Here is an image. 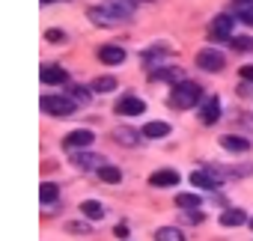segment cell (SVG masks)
Returning <instances> with one entry per match:
<instances>
[{"label": "cell", "mask_w": 253, "mask_h": 241, "mask_svg": "<svg viewBox=\"0 0 253 241\" xmlns=\"http://www.w3.org/2000/svg\"><path fill=\"white\" fill-rule=\"evenodd\" d=\"M179 75H182L179 69H158V72H155V78H158V80H173V83H182V78H179Z\"/></svg>", "instance_id": "484cf974"}, {"label": "cell", "mask_w": 253, "mask_h": 241, "mask_svg": "<svg viewBox=\"0 0 253 241\" xmlns=\"http://www.w3.org/2000/svg\"><path fill=\"white\" fill-rule=\"evenodd\" d=\"M203 217H206V214H203L200 208H191V211H185V214H182V220H185V223H203Z\"/></svg>", "instance_id": "83f0119b"}, {"label": "cell", "mask_w": 253, "mask_h": 241, "mask_svg": "<svg viewBox=\"0 0 253 241\" xmlns=\"http://www.w3.org/2000/svg\"><path fill=\"white\" fill-rule=\"evenodd\" d=\"M69 229H72V232H86V226H84V223H69Z\"/></svg>", "instance_id": "1f68e13d"}, {"label": "cell", "mask_w": 253, "mask_h": 241, "mask_svg": "<svg viewBox=\"0 0 253 241\" xmlns=\"http://www.w3.org/2000/svg\"><path fill=\"white\" fill-rule=\"evenodd\" d=\"M57 194H60V191H57V185H51V182H45V185L39 188V197H42L45 205H48V202H57Z\"/></svg>", "instance_id": "cb8c5ba5"}, {"label": "cell", "mask_w": 253, "mask_h": 241, "mask_svg": "<svg viewBox=\"0 0 253 241\" xmlns=\"http://www.w3.org/2000/svg\"><path fill=\"white\" fill-rule=\"evenodd\" d=\"M155 241H185V235H182V229H176V226H161V229L155 232Z\"/></svg>", "instance_id": "ffe728a7"}, {"label": "cell", "mask_w": 253, "mask_h": 241, "mask_svg": "<svg viewBox=\"0 0 253 241\" xmlns=\"http://www.w3.org/2000/svg\"><path fill=\"white\" fill-rule=\"evenodd\" d=\"M250 229H253V217H250Z\"/></svg>", "instance_id": "d590c367"}, {"label": "cell", "mask_w": 253, "mask_h": 241, "mask_svg": "<svg viewBox=\"0 0 253 241\" xmlns=\"http://www.w3.org/2000/svg\"><path fill=\"white\" fill-rule=\"evenodd\" d=\"M235 15H238L244 24H250V27H253V6H238V9H235Z\"/></svg>", "instance_id": "f1b7e54d"}, {"label": "cell", "mask_w": 253, "mask_h": 241, "mask_svg": "<svg viewBox=\"0 0 253 241\" xmlns=\"http://www.w3.org/2000/svg\"><path fill=\"white\" fill-rule=\"evenodd\" d=\"M197 101H200V83H194V80H182V83H176L173 92H170V104L179 107V110H188V107H194Z\"/></svg>", "instance_id": "6da1fadb"}, {"label": "cell", "mask_w": 253, "mask_h": 241, "mask_svg": "<svg viewBox=\"0 0 253 241\" xmlns=\"http://www.w3.org/2000/svg\"><path fill=\"white\" fill-rule=\"evenodd\" d=\"M170 134V122H146L143 125V137H167Z\"/></svg>", "instance_id": "ac0fdd59"}, {"label": "cell", "mask_w": 253, "mask_h": 241, "mask_svg": "<svg viewBox=\"0 0 253 241\" xmlns=\"http://www.w3.org/2000/svg\"><path fill=\"white\" fill-rule=\"evenodd\" d=\"M60 39H63V33H57V30H54V33H48V42H60Z\"/></svg>", "instance_id": "d6a6232c"}, {"label": "cell", "mask_w": 253, "mask_h": 241, "mask_svg": "<svg viewBox=\"0 0 253 241\" xmlns=\"http://www.w3.org/2000/svg\"><path fill=\"white\" fill-rule=\"evenodd\" d=\"M209 39L211 42H229L232 39V18L229 15H217L209 27Z\"/></svg>", "instance_id": "3957f363"}, {"label": "cell", "mask_w": 253, "mask_h": 241, "mask_svg": "<svg viewBox=\"0 0 253 241\" xmlns=\"http://www.w3.org/2000/svg\"><path fill=\"white\" fill-rule=\"evenodd\" d=\"M176 205L191 211V208H197V205H200V194H179V197H176Z\"/></svg>", "instance_id": "7402d4cb"}, {"label": "cell", "mask_w": 253, "mask_h": 241, "mask_svg": "<svg viewBox=\"0 0 253 241\" xmlns=\"http://www.w3.org/2000/svg\"><path fill=\"white\" fill-rule=\"evenodd\" d=\"M217 116H220V101H217V95H211V98L203 101V113H200V119H203V125H214V122H217Z\"/></svg>", "instance_id": "9c48e42d"}, {"label": "cell", "mask_w": 253, "mask_h": 241, "mask_svg": "<svg viewBox=\"0 0 253 241\" xmlns=\"http://www.w3.org/2000/svg\"><path fill=\"white\" fill-rule=\"evenodd\" d=\"M98 179H101V182H107V185H116V182H122V170H116V167L104 164V167L98 170Z\"/></svg>", "instance_id": "44dd1931"}, {"label": "cell", "mask_w": 253, "mask_h": 241, "mask_svg": "<svg viewBox=\"0 0 253 241\" xmlns=\"http://www.w3.org/2000/svg\"><path fill=\"white\" fill-rule=\"evenodd\" d=\"M113 137H116L119 143H128V146H137V140H140L131 128H116V131H113Z\"/></svg>", "instance_id": "603a6c76"}, {"label": "cell", "mask_w": 253, "mask_h": 241, "mask_svg": "<svg viewBox=\"0 0 253 241\" xmlns=\"http://www.w3.org/2000/svg\"><path fill=\"white\" fill-rule=\"evenodd\" d=\"M81 214L89 217V220H101V217H104V208H101V202H95V200H84V202H81Z\"/></svg>", "instance_id": "e0dca14e"}, {"label": "cell", "mask_w": 253, "mask_h": 241, "mask_svg": "<svg viewBox=\"0 0 253 241\" xmlns=\"http://www.w3.org/2000/svg\"><path fill=\"white\" fill-rule=\"evenodd\" d=\"M229 48L238 51V54H250L253 51V36H232L229 39Z\"/></svg>", "instance_id": "d6986e66"}, {"label": "cell", "mask_w": 253, "mask_h": 241, "mask_svg": "<svg viewBox=\"0 0 253 241\" xmlns=\"http://www.w3.org/2000/svg\"><path fill=\"white\" fill-rule=\"evenodd\" d=\"M42 3H57V0H42Z\"/></svg>", "instance_id": "e575fe53"}, {"label": "cell", "mask_w": 253, "mask_h": 241, "mask_svg": "<svg viewBox=\"0 0 253 241\" xmlns=\"http://www.w3.org/2000/svg\"><path fill=\"white\" fill-rule=\"evenodd\" d=\"M238 75H241V78L250 83V80H253V66H241V72H238Z\"/></svg>", "instance_id": "f546056e"}, {"label": "cell", "mask_w": 253, "mask_h": 241, "mask_svg": "<svg viewBox=\"0 0 253 241\" xmlns=\"http://www.w3.org/2000/svg\"><path fill=\"white\" fill-rule=\"evenodd\" d=\"M238 6H253V0H235Z\"/></svg>", "instance_id": "836d02e7"}, {"label": "cell", "mask_w": 253, "mask_h": 241, "mask_svg": "<svg viewBox=\"0 0 253 241\" xmlns=\"http://www.w3.org/2000/svg\"><path fill=\"white\" fill-rule=\"evenodd\" d=\"M191 185L200 188V191H217L220 179H214V176H209V173H203V170H194V173H191Z\"/></svg>", "instance_id": "7c38bea8"}, {"label": "cell", "mask_w": 253, "mask_h": 241, "mask_svg": "<svg viewBox=\"0 0 253 241\" xmlns=\"http://www.w3.org/2000/svg\"><path fill=\"white\" fill-rule=\"evenodd\" d=\"M86 18H89L92 24H98V27H116V24H119V18H116V15H110V12H107V6L89 9V12H86Z\"/></svg>", "instance_id": "8fae6325"}, {"label": "cell", "mask_w": 253, "mask_h": 241, "mask_svg": "<svg viewBox=\"0 0 253 241\" xmlns=\"http://www.w3.org/2000/svg\"><path fill=\"white\" fill-rule=\"evenodd\" d=\"M143 110H146V101L137 98V95H125V98L116 101V113L119 116H140Z\"/></svg>", "instance_id": "5b68a950"}, {"label": "cell", "mask_w": 253, "mask_h": 241, "mask_svg": "<svg viewBox=\"0 0 253 241\" xmlns=\"http://www.w3.org/2000/svg\"><path fill=\"white\" fill-rule=\"evenodd\" d=\"M110 89H116L113 78H95L92 80V92H110Z\"/></svg>", "instance_id": "d4e9b609"}, {"label": "cell", "mask_w": 253, "mask_h": 241, "mask_svg": "<svg viewBox=\"0 0 253 241\" xmlns=\"http://www.w3.org/2000/svg\"><path fill=\"white\" fill-rule=\"evenodd\" d=\"M220 146H223L226 152H247V149H250V143H247L244 137H235V134L220 137Z\"/></svg>", "instance_id": "9a60e30c"}, {"label": "cell", "mask_w": 253, "mask_h": 241, "mask_svg": "<svg viewBox=\"0 0 253 241\" xmlns=\"http://www.w3.org/2000/svg\"><path fill=\"white\" fill-rule=\"evenodd\" d=\"M75 107H78V101H75L72 95H51V98H42V110L51 113V116H69Z\"/></svg>", "instance_id": "7a4b0ae2"}, {"label": "cell", "mask_w": 253, "mask_h": 241, "mask_svg": "<svg viewBox=\"0 0 253 241\" xmlns=\"http://www.w3.org/2000/svg\"><path fill=\"white\" fill-rule=\"evenodd\" d=\"M149 182L155 188H173V185H179V173L176 170H158V173L149 176Z\"/></svg>", "instance_id": "4fadbf2b"}, {"label": "cell", "mask_w": 253, "mask_h": 241, "mask_svg": "<svg viewBox=\"0 0 253 241\" xmlns=\"http://www.w3.org/2000/svg\"><path fill=\"white\" fill-rule=\"evenodd\" d=\"M72 98L78 101V107H84V104H89V92H86L84 86H72Z\"/></svg>", "instance_id": "4316f807"}, {"label": "cell", "mask_w": 253, "mask_h": 241, "mask_svg": "<svg viewBox=\"0 0 253 241\" xmlns=\"http://www.w3.org/2000/svg\"><path fill=\"white\" fill-rule=\"evenodd\" d=\"M113 232H116V238H128V226H125V223H119Z\"/></svg>", "instance_id": "4dcf8cb0"}, {"label": "cell", "mask_w": 253, "mask_h": 241, "mask_svg": "<svg viewBox=\"0 0 253 241\" xmlns=\"http://www.w3.org/2000/svg\"><path fill=\"white\" fill-rule=\"evenodd\" d=\"M197 66L206 69V72H220V69L226 66V60H223L220 51H211V48H209V51H200V54H197Z\"/></svg>", "instance_id": "8992f818"}, {"label": "cell", "mask_w": 253, "mask_h": 241, "mask_svg": "<svg viewBox=\"0 0 253 241\" xmlns=\"http://www.w3.org/2000/svg\"><path fill=\"white\" fill-rule=\"evenodd\" d=\"M92 140H95V134H92V131H86V128H78V131H72V134H66V140H63V146H66L69 152H81V149H86V146H92Z\"/></svg>", "instance_id": "277c9868"}, {"label": "cell", "mask_w": 253, "mask_h": 241, "mask_svg": "<svg viewBox=\"0 0 253 241\" xmlns=\"http://www.w3.org/2000/svg\"><path fill=\"white\" fill-rule=\"evenodd\" d=\"M95 57H98L104 66H119V63H125V51H122L119 45H101V48L95 51Z\"/></svg>", "instance_id": "52a82bcc"}, {"label": "cell", "mask_w": 253, "mask_h": 241, "mask_svg": "<svg viewBox=\"0 0 253 241\" xmlns=\"http://www.w3.org/2000/svg\"><path fill=\"white\" fill-rule=\"evenodd\" d=\"M104 6H107V12H110V15H116L119 21L134 15V3H131V0H107Z\"/></svg>", "instance_id": "30bf717a"}, {"label": "cell", "mask_w": 253, "mask_h": 241, "mask_svg": "<svg viewBox=\"0 0 253 241\" xmlns=\"http://www.w3.org/2000/svg\"><path fill=\"white\" fill-rule=\"evenodd\" d=\"M72 161L81 170H101L104 167V158L101 155H92V152H72Z\"/></svg>", "instance_id": "ba28073f"}, {"label": "cell", "mask_w": 253, "mask_h": 241, "mask_svg": "<svg viewBox=\"0 0 253 241\" xmlns=\"http://www.w3.org/2000/svg\"><path fill=\"white\" fill-rule=\"evenodd\" d=\"M39 78H42V83H63L66 80V69L63 66H42Z\"/></svg>", "instance_id": "5bb4252c"}, {"label": "cell", "mask_w": 253, "mask_h": 241, "mask_svg": "<svg viewBox=\"0 0 253 241\" xmlns=\"http://www.w3.org/2000/svg\"><path fill=\"white\" fill-rule=\"evenodd\" d=\"M247 220V211L244 208H226L223 214H220V223L223 226H241Z\"/></svg>", "instance_id": "2e32d148"}]
</instances>
